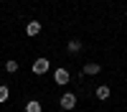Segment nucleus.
<instances>
[{"label":"nucleus","instance_id":"f257e3e1","mask_svg":"<svg viewBox=\"0 0 127 112\" xmlns=\"http://www.w3.org/2000/svg\"><path fill=\"white\" fill-rule=\"evenodd\" d=\"M59 105H61V110H74V107H76V94H71V92H66V94H61Z\"/></svg>","mask_w":127,"mask_h":112},{"label":"nucleus","instance_id":"f03ea898","mask_svg":"<svg viewBox=\"0 0 127 112\" xmlns=\"http://www.w3.org/2000/svg\"><path fill=\"white\" fill-rule=\"evenodd\" d=\"M48 69H51L48 59H36V61H33V74H38V76H41V74H46Z\"/></svg>","mask_w":127,"mask_h":112},{"label":"nucleus","instance_id":"7ed1b4c3","mask_svg":"<svg viewBox=\"0 0 127 112\" xmlns=\"http://www.w3.org/2000/svg\"><path fill=\"white\" fill-rule=\"evenodd\" d=\"M54 79H56V84H69L71 74H69V69H56L54 71Z\"/></svg>","mask_w":127,"mask_h":112},{"label":"nucleus","instance_id":"20e7f679","mask_svg":"<svg viewBox=\"0 0 127 112\" xmlns=\"http://www.w3.org/2000/svg\"><path fill=\"white\" fill-rule=\"evenodd\" d=\"M38 33H41V23L38 20H31L26 26V36H38Z\"/></svg>","mask_w":127,"mask_h":112},{"label":"nucleus","instance_id":"39448f33","mask_svg":"<svg viewBox=\"0 0 127 112\" xmlns=\"http://www.w3.org/2000/svg\"><path fill=\"white\" fill-rule=\"evenodd\" d=\"M81 71H84L87 76H97L99 71H102V66H99V64H94V61H92V64H87V66H84Z\"/></svg>","mask_w":127,"mask_h":112},{"label":"nucleus","instance_id":"423d86ee","mask_svg":"<svg viewBox=\"0 0 127 112\" xmlns=\"http://www.w3.org/2000/svg\"><path fill=\"white\" fill-rule=\"evenodd\" d=\"M94 94H97V99H109L112 89H109L107 84H102V87H97V89H94Z\"/></svg>","mask_w":127,"mask_h":112},{"label":"nucleus","instance_id":"0eeeda50","mask_svg":"<svg viewBox=\"0 0 127 112\" xmlns=\"http://www.w3.org/2000/svg\"><path fill=\"white\" fill-rule=\"evenodd\" d=\"M66 51H69V54H79V51H81V41L79 38H71L66 43Z\"/></svg>","mask_w":127,"mask_h":112},{"label":"nucleus","instance_id":"6e6552de","mask_svg":"<svg viewBox=\"0 0 127 112\" xmlns=\"http://www.w3.org/2000/svg\"><path fill=\"white\" fill-rule=\"evenodd\" d=\"M26 112H41V102H36V99H31L28 105H26Z\"/></svg>","mask_w":127,"mask_h":112},{"label":"nucleus","instance_id":"1a4fd4ad","mask_svg":"<svg viewBox=\"0 0 127 112\" xmlns=\"http://www.w3.org/2000/svg\"><path fill=\"white\" fill-rule=\"evenodd\" d=\"M5 71H8V74H15V71H18V61H13V59L5 61Z\"/></svg>","mask_w":127,"mask_h":112},{"label":"nucleus","instance_id":"9d476101","mask_svg":"<svg viewBox=\"0 0 127 112\" xmlns=\"http://www.w3.org/2000/svg\"><path fill=\"white\" fill-rule=\"evenodd\" d=\"M8 97H10V89H8V87H0V105L8 102Z\"/></svg>","mask_w":127,"mask_h":112}]
</instances>
